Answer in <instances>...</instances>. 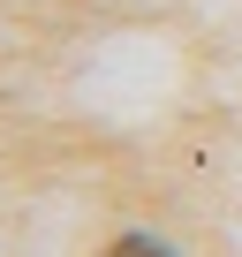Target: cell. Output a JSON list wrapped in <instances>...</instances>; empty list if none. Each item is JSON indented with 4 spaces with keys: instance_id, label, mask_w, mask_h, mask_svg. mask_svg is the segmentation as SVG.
<instances>
[{
    "instance_id": "6da1fadb",
    "label": "cell",
    "mask_w": 242,
    "mask_h": 257,
    "mask_svg": "<svg viewBox=\"0 0 242 257\" xmlns=\"http://www.w3.org/2000/svg\"><path fill=\"white\" fill-rule=\"evenodd\" d=\"M106 257H174V249H167L159 234H121V242H113Z\"/></svg>"
}]
</instances>
